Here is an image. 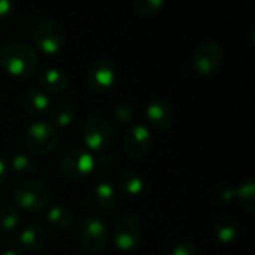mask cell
<instances>
[{
    "label": "cell",
    "instance_id": "1",
    "mask_svg": "<svg viewBox=\"0 0 255 255\" xmlns=\"http://www.w3.org/2000/svg\"><path fill=\"white\" fill-rule=\"evenodd\" d=\"M39 64L36 49L25 42H10L0 49L1 69L15 78H28L34 75Z\"/></svg>",
    "mask_w": 255,
    "mask_h": 255
},
{
    "label": "cell",
    "instance_id": "2",
    "mask_svg": "<svg viewBox=\"0 0 255 255\" xmlns=\"http://www.w3.org/2000/svg\"><path fill=\"white\" fill-rule=\"evenodd\" d=\"M12 199L18 209H24L31 214H39L49 206L51 191L48 185L42 181L24 179L13 188Z\"/></svg>",
    "mask_w": 255,
    "mask_h": 255
},
{
    "label": "cell",
    "instance_id": "3",
    "mask_svg": "<svg viewBox=\"0 0 255 255\" xmlns=\"http://www.w3.org/2000/svg\"><path fill=\"white\" fill-rule=\"evenodd\" d=\"M24 142L31 154L48 155L58 143V130L48 120H34L24 133Z\"/></svg>",
    "mask_w": 255,
    "mask_h": 255
},
{
    "label": "cell",
    "instance_id": "4",
    "mask_svg": "<svg viewBox=\"0 0 255 255\" xmlns=\"http://www.w3.org/2000/svg\"><path fill=\"white\" fill-rule=\"evenodd\" d=\"M143 236V223L136 214H126L120 217L112 227V242L117 250L130 253L136 250Z\"/></svg>",
    "mask_w": 255,
    "mask_h": 255
},
{
    "label": "cell",
    "instance_id": "5",
    "mask_svg": "<svg viewBox=\"0 0 255 255\" xmlns=\"http://www.w3.org/2000/svg\"><path fill=\"white\" fill-rule=\"evenodd\" d=\"M97 166L96 157L84 146L69 148L60 160L61 173L72 181H81L90 176Z\"/></svg>",
    "mask_w": 255,
    "mask_h": 255
},
{
    "label": "cell",
    "instance_id": "6",
    "mask_svg": "<svg viewBox=\"0 0 255 255\" xmlns=\"http://www.w3.org/2000/svg\"><path fill=\"white\" fill-rule=\"evenodd\" d=\"M82 139L90 152L103 154L114 140L112 124L100 115H93L84 124Z\"/></svg>",
    "mask_w": 255,
    "mask_h": 255
},
{
    "label": "cell",
    "instance_id": "7",
    "mask_svg": "<svg viewBox=\"0 0 255 255\" xmlns=\"http://www.w3.org/2000/svg\"><path fill=\"white\" fill-rule=\"evenodd\" d=\"M78 241L87 253L90 254L102 253L108 242L106 223L96 215L85 217L78 227Z\"/></svg>",
    "mask_w": 255,
    "mask_h": 255
},
{
    "label": "cell",
    "instance_id": "8",
    "mask_svg": "<svg viewBox=\"0 0 255 255\" xmlns=\"http://www.w3.org/2000/svg\"><path fill=\"white\" fill-rule=\"evenodd\" d=\"M33 40L40 52L48 55L57 54L66 43V30L58 21L46 19L36 27Z\"/></svg>",
    "mask_w": 255,
    "mask_h": 255
},
{
    "label": "cell",
    "instance_id": "9",
    "mask_svg": "<svg viewBox=\"0 0 255 255\" xmlns=\"http://www.w3.org/2000/svg\"><path fill=\"white\" fill-rule=\"evenodd\" d=\"M224 63L223 45L217 40H203L193 54V66L200 75L217 73Z\"/></svg>",
    "mask_w": 255,
    "mask_h": 255
},
{
    "label": "cell",
    "instance_id": "10",
    "mask_svg": "<svg viewBox=\"0 0 255 255\" xmlns=\"http://www.w3.org/2000/svg\"><path fill=\"white\" fill-rule=\"evenodd\" d=\"M117 79V66L109 58L94 60L87 70V85L96 94L109 91Z\"/></svg>",
    "mask_w": 255,
    "mask_h": 255
},
{
    "label": "cell",
    "instance_id": "11",
    "mask_svg": "<svg viewBox=\"0 0 255 255\" xmlns=\"http://www.w3.org/2000/svg\"><path fill=\"white\" fill-rule=\"evenodd\" d=\"M152 145V133L145 124H131L124 134L123 148L128 158L142 160L145 158Z\"/></svg>",
    "mask_w": 255,
    "mask_h": 255
},
{
    "label": "cell",
    "instance_id": "12",
    "mask_svg": "<svg viewBox=\"0 0 255 255\" xmlns=\"http://www.w3.org/2000/svg\"><path fill=\"white\" fill-rule=\"evenodd\" d=\"M145 115L148 118V123L155 128V130H160V131H166L172 127L173 121H175V111H173V106L161 99V97H157V99H152L146 108H145Z\"/></svg>",
    "mask_w": 255,
    "mask_h": 255
},
{
    "label": "cell",
    "instance_id": "13",
    "mask_svg": "<svg viewBox=\"0 0 255 255\" xmlns=\"http://www.w3.org/2000/svg\"><path fill=\"white\" fill-rule=\"evenodd\" d=\"M22 106L27 114L40 118L51 109V99L40 88H28L22 96Z\"/></svg>",
    "mask_w": 255,
    "mask_h": 255
},
{
    "label": "cell",
    "instance_id": "14",
    "mask_svg": "<svg viewBox=\"0 0 255 255\" xmlns=\"http://www.w3.org/2000/svg\"><path fill=\"white\" fill-rule=\"evenodd\" d=\"M39 84L43 93L60 94L67 88V75L57 67H46L39 73Z\"/></svg>",
    "mask_w": 255,
    "mask_h": 255
},
{
    "label": "cell",
    "instance_id": "15",
    "mask_svg": "<svg viewBox=\"0 0 255 255\" xmlns=\"http://www.w3.org/2000/svg\"><path fill=\"white\" fill-rule=\"evenodd\" d=\"M19 248L27 251H39L46 244V232L40 224H28L18 235Z\"/></svg>",
    "mask_w": 255,
    "mask_h": 255
},
{
    "label": "cell",
    "instance_id": "16",
    "mask_svg": "<svg viewBox=\"0 0 255 255\" xmlns=\"http://www.w3.org/2000/svg\"><path fill=\"white\" fill-rule=\"evenodd\" d=\"M78 115L76 106L70 102H58L49 109V123L58 128V127H69Z\"/></svg>",
    "mask_w": 255,
    "mask_h": 255
},
{
    "label": "cell",
    "instance_id": "17",
    "mask_svg": "<svg viewBox=\"0 0 255 255\" xmlns=\"http://www.w3.org/2000/svg\"><path fill=\"white\" fill-rule=\"evenodd\" d=\"M93 202L100 209H112L117 203V190L109 181H97L91 193Z\"/></svg>",
    "mask_w": 255,
    "mask_h": 255
},
{
    "label": "cell",
    "instance_id": "18",
    "mask_svg": "<svg viewBox=\"0 0 255 255\" xmlns=\"http://www.w3.org/2000/svg\"><path fill=\"white\" fill-rule=\"evenodd\" d=\"M212 232L215 239L221 244H233L239 236L238 224L227 217L217 218L212 224Z\"/></svg>",
    "mask_w": 255,
    "mask_h": 255
},
{
    "label": "cell",
    "instance_id": "19",
    "mask_svg": "<svg viewBox=\"0 0 255 255\" xmlns=\"http://www.w3.org/2000/svg\"><path fill=\"white\" fill-rule=\"evenodd\" d=\"M118 188L124 194L134 197V196H139L143 193V190L146 188V182H145L143 176H140L137 172L128 170V172H124L118 178Z\"/></svg>",
    "mask_w": 255,
    "mask_h": 255
},
{
    "label": "cell",
    "instance_id": "20",
    "mask_svg": "<svg viewBox=\"0 0 255 255\" xmlns=\"http://www.w3.org/2000/svg\"><path fill=\"white\" fill-rule=\"evenodd\" d=\"M10 169L24 178H31V176L37 175L39 163L33 155L25 154V152H18L10 160Z\"/></svg>",
    "mask_w": 255,
    "mask_h": 255
},
{
    "label": "cell",
    "instance_id": "21",
    "mask_svg": "<svg viewBox=\"0 0 255 255\" xmlns=\"http://www.w3.org/2000/svg\"><path fill=\"white\" fill-rule=\"evenodd\" d=\"M48 223L57 230H67L73 223L72 211L64 205H54L46 212Z\"/></svg>",
    "mask_w": 255,
    "mask_h": 255
},
{
    "label": "cell",
    "instance_id": "22",
    "mask_svg": "<svg viewBox=\"0 0 255 255\" xmlns=\"http://www.w3.org/2000/svg\"><path fill=\"white\" fill-rule=\"evenodd\" d=\"M21 212L15 205L0 206V233H12L19 227Z\"/></svg>",
    "mask_w": 255,
    "mask_h": 255
},
{
    "label": "cell",
    "instance_id": "23",
    "mask_svg": "<svg viewBox=\"0 0 255 255\" xmlns=\"http://www.w3.org/2000/svg\"><path fill=\"white\" fill-rule=\"evenodd\" d=\"M236 199L241 203V206L250 212H255V185L251 179L242 182L238 188H236Z\"/></svg>",
    "mask_w": 255,
    "mask_h": 255
},
{
    "label": "cell",
    "instance_id": "24",
    "mask_svg": "<svg viewBox=\"0 0 255 255\" xmlns=\"http://www.w3.org/2000/svg\"><path fill=\"white\" fill-rule=\"evenodd\" d=\"M112 117L120 124H133L134 117H136V112H134V109H133V106L130 103H127V102H118L112 108Z\"/></svg>",
    "mask_w": 255,
    "mask_h": 255
},
{
    "label": "cell",
    "instance_id": "25",
    "mask_svg": "<svg viewBox=\"0 0 255 255\" xmlns=\"http://www.w3.org/2000/svg\"><path fill=\"white\" fill-rule=\"evenodd\" d=\"M163 6H164L163 0H137L133 3L131 7L136 15L148 16V15H155L157 12H160Z\"/></svg>",
    "mask_w": 255,
    "mask_h": 255
},
{
    "label": "cell",
    "instance_id": "26",
    "mask_svg": "<svg viewBox=\"0 0 255 255\" xmlns=\"http://www.w3.org/2000/svg\"><path fill=\"white\" fill-rule=\"evenodd\" d=\"M172 255H202L199 248L188 242V241H182L179 244H176L172 250Z\"/></svg>",
    "mask_w": 255,
    "mask_h": 255
},
{
    "label": "cell",
    "instance_id": "27",
    "mask_svg": "<svg viewBox=\"0 0 255 255\" xmlns=\"http://www.w3.org/2000/svg\"><path fill=\"white\" fill-rule=\"evenodd\" d=\"M233 199H236V188L232 187H220L215 191V200L221 203H229Z\"/></svg>",
    "mask_w": 255,
    "mask_h": 255
},
{
    "label": "cell",
    "instance_id": "28",
    "mask_svg": "<svg viewBox=\"0 0 255 255\" xmlns=\"http://www.w3.org/2000/svg\"><path fill=\"white\" fill-rule=\"evenodd\" d=\"M13 10V3L9 0H0V21L7 18Z\"/></svg>",
    "mask_w": 255,
    "mask_h": 255
},
{
    "label": "cell",
    "instance_id": "29",
    "mask_svg": "<svg viewBox=\"0 0 255 255\" xmlns=\"http://www.w3.org/2000/svg\"><path fill=\"white\" fill-rule=\"evenodd\" d=\"M7 175H9V167H7V163L3 157H0V187L4 184V181L7 179Z\"/></svg>",
    "mask_w": 255,
    "mask_h": 255
},
{
    "label": "cell",
    "instance_id": "30",
    "mask_svg": "<svg viewBox=\"0 0 255 255\" xmlns=\"http://www.w3.org/2000/svg\"><path fill=\"white\" fill-rule=\"evenodd\" d=\"M1 255H28L24 250H21L19 247H13V248H9V250H6L4 253Z\"/></svg>",
    "mask_w": 255,
    "mask_h": 255
}]
</instances>
